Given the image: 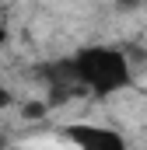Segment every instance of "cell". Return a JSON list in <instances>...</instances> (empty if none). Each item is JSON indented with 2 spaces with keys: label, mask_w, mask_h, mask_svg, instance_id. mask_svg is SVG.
Wrapping results in <instances>:
<instances>
[{
  "label": "cell",
  "mask_w": 147,
  "mask_h": 150,
  "mask_svg": "<svg viewBox=\"0 0 147 150\" xmlns=\"http://www.w3.org/2000/svg\"><path fill=\"white\" fill-rule=\"evenodd\" d=\"M70 84H81L95 94H112L130 84V56L112 45H88L67 63Z\"/></svg>",
  "instance_id": "cell-1"
},
{
  "label": "cell",
  "mask_w": 147,
  "mask_h": 150,
  "mask_svg": "<svg viewBox=\"0 0 147 150\" xmlns=\"http://www.w3.org/2000/svg\"><path fill=\"white\" fill-rule=\"evenodd\" d=\"M63 136L77 150H126V140L109 126H91V122H74L63 129Z\"/></svg>",
  "instance_id": "cell-2"
},
{
  "label": "cell",
  "mask_w": 147,
  "mask_h": 150,
  "mask_svg": "<svg viewBox=\"0 0 147 150\" xmlns=\"http://www.w3.org/2000/svg\"><path fill=\"white\" fill-rule=\"evenodd\" d=\"M21 115H25V119H42V115H46V105H42V101H28Z\"/></svg>",
  "instance_id": "cell-3"
},
{
  "label": "cell",
  "mask_w": 147,
  "mask_h": 150,
  "mask_svg": "<svg viewBox=\"0 0 147 150\" xmlns=\"http://www.w3.org/2000/svg\"><path fill=\"white\" fill-rule=\"evenodd\" d=\"M11 101H14V98H11V94H7V91H4V87H0V108H7V105H11Z\"/></svg>",
  "instance_id": "cell-4"
},
{
  "label": "cell",
  "mask_w": 147,
  "mask_h": 150,
  "mask_svg": "<svg viewBox=\"0 0 147 150\" xmlns=\"http://www.w3.org/2000/svg\"><path fill=\"white\" fill-rule=\"evenodd\" d=\"M4 42H7V28L0 25V45H4Z\"/></svg>",
  "instance_id": "cell-5"
},
{
  "label": "cell",
  "mask_w": 147,
  "mask_h": 150,
  "mask_svg": "<svg viewBox=\"0 0 147 150\" xmlns=\"http://www.w3.org/2000/svg\"><path fill=\"white\" fill-rule=\"evenodd\" d=\"M0 147H4V143H0Z\"/></svg>",
  "instance_id": "cell-6"
}]
</instances>
